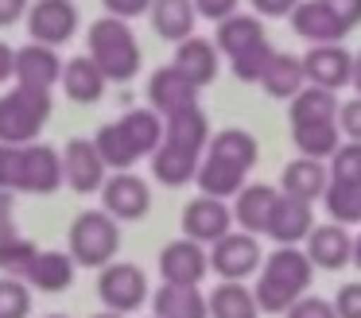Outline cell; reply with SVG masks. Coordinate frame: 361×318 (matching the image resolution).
Here are the masks:
<instances>
[{"label": "cell", "instance_id": "3", "mask_svg": "<svg viewBox=\"0 0 361 318\" xmlns=\"http://www.w3.org/2000/svg\"><path fill=\"white\" fill-rule=\"evenodd\" d=\"M311 276H314V268L303 256V248L299 245H280L268 260H260L257 287H249V291H252V299H257L260 310L280 314V310H288L299 295H307Z\"/></svg>", "mask_w": 361, "mask_h": 318}, {"label": "cell", "instance_id": "23", "mask_svg": "<svg viewBox=\"0 0 361 318\" xmlns=\"http://www.w3.org/2000/svg\"><path fill=\"white\" fill-rule=\"evenodd\" d=\"M291 27H295V35H303L311 47L314 43H342L345 39V27L319 4V0H299V4L291 8Z\"/></svg>", "mask_w": 361, "mask_h": 318}, {"label": "cell", "instance_id": "47", "mask_svg": "<svg viewBox=\"0 0 361 318\" xmlns=\"http://www.w3.org/2000/svg\"><path fill=\"white\" fill-rule=\"evenodd\" d=\"M252 8H257V16H264V20H283V16H291V8L299 4V0H249Z\"/></svg>", "mask_w": 361, "mask_h": 318}, {"label": "cell", "instance_id": "2", "mask_svg": "<svg viewBox=\"0 0 361 318\" xmlns=\"http://www.w3.org/2000/svg\"><path fill=\"white\" fill-rule=\"evenodd\" d=\"M63 186V155L51 144H0V190L55 194Z\"/></svg>", "mask_w": 361, "mask_h": 318}, {"label": "cell", "instance_id": "26", "mask_svg": "<svg viewBox=\"0 0 361 318\" xmlns=\"http://www.w3.org/2000/svg\"><path fill=\"white\" fill-rule=\"evenodd\" d=\"M260 85H264L268 97L291 101V97H295V93L307 85V78H303V59H295V54H288V51H276L272 59H268L264 74H260Z\"/></svg>", "mask_w": 361, "mask_h": 318}, {"label": "cell", "instance_id": "44", "mask_svg": "<svg viewBox=\"0 0 361 318\" xmlns=\"http://www.w3.org/2000/svg\"><path fill=\"white\" fill-rule=\"evenodd\" d=\"M190 4H195V16L218 23V20H226V16H233L241 0H190Z\"/></svg>", "mask_w": 361, "mask_h": 318}, {"label": "cell", "instance_id": "4", "mask_svg": "<svg viewBox=\"0 0 361 318\" xmlns=\"http://www.w3.org/2000/svg\"><path fill=\"white\" fill-rule=\"evenodd\" d=\"M214 47L218 54L229 59V70H233L237 82H260L268 59L276 54V47L268 43V31L257 16H226L218 20V31H214Z\"/></svg>", "mask_w": 361, "mask_h": 318}, {"label": "cell", "instance_id": "29", "mask_svg": "<svg viewBox=\"0 0 361 318\" xmlns=\"http://www.w3.org/2000/svg\"><path fill=\"white\" fill-rule=\"evenodd\" d=\"M121 136L128 140V147H133L136 159H144V155H152L159 147V136H164V121H159V113H152V109H128L125 116L117 121Z\"/></svg>", "mask_w": 361, "mask_h": 318}, {"label": "cell", "instance_id": "6", "mask_svg": "<svg viewBox=\"0 0 361 318\" xmlns=\"http://www.w3.org/2000/svg\"><path fill=\"white\" fill-rule=\"evenodd\" d=\"M51 116V90L16 85L0 97V144H35Z\"/></svg>", "mask_w": 361, "mask_h": 318}, {"label": "cell", "instance_id": "5", "mask_svg": "<svg viewBox=\"0 0 361 318\" xmlns=\"http://www.w3.org/2000/svg\"><path fill=\"white\" fill-rule=\"evenodd\" d=\"M90 62L102 70L105 82H133L140 74V43L128 20L105 16L90 27Z\"/></svg>", "mask_w": 361, "mask_h": 318}, {"label": "cell", "instance_id": "24", "mask_svg": "<svg viewBox=\"0 0 361 318\" xmlns=\"http://www.w3.org/2000/svg\"><path fill=\"white\" fill-rule=\"evenodd\" d=\"M326 183H330V175L319 159H291L280 175V194L314 206V202L322 198V190H326Z\"/></svg>", "mask_w": 361, "mask_h": 318}, {"label": "cell", "instance_id": "15", "mask_svg": "<svg viewBox=\"0 0 361 318\" xmlns=\"http://www.w3.org/2000/svg\"><path fill=\"white\" fill-rule=\"evenodd\" d=\"M210 271V260H206V248L195 245V240H171V245L159 248V276L164 283H183V287H198L202 276Z\"/></svg>", "mask_w": 361, "mask_h": 318}, {"label": "cell", "instance_id": "34", "mask_svg": "<svg viewBox=\"0 0 361 318\" xmlns=\"http://www.w3.org/2000/svg\"><path fill=\"white\" fill-rule=\"evenodd\" d=\"M288 116H291V124L334 121V116H338V97L330 90H319V85H303V90L288 101Z\"/></svg>", "mask_w": 361, "mask_h": 318}, {"label": "cell", "instance_id": "40", "mask_svg": "<svg viewBox=\"0 0 361 318\" xmlns=\"http://www.w3.org/2000/svg\"><path fill=\"white\" fill-rule=\"evenodd\" d=\"M283 318H338V314H334V302L322 299V295H299V299L283 310Z\"/></svg>", "mask_w": 361, "mask_h": 318}, {"label": "cell", "instance_id": "13", "mask_svg": "<svg viewBox=\"0 0 361 318\" xmlns=\"http://www.w3.org/2000/svg\"><path fill=\"white\" fill-rule=\"evenodd\" d=\"M105 171L109 167L102 163L94 140L74 136L71 144H66V152H63V183L71 186L74 194H97L102 183H105Z\"/></svg>", "mask_w": 361, "mask_h": 318}, {"label": "cell", "instance_id": "39", "mask_svg": "<svg viewBox=\"0 0 361 318\" xmlns=\"http://www.w3.org/2000/svg\"><path fill=\"white\" fill-rule=\"evenodd\" d=\"M32 314V287L24 279L0 276V318H27Z\"/></svg>", "mask_w": 361, "mask_h": 318}, {"label": "cell", "instance_id": "45", "mask_svg": "<svg viewBox=\"0 0 361 318\" xmlns=\"http://www.w3.org/2000/svg\"><path fill=\"white\" fill-rule=\"evenodd\" d=\"M16 237V198L8 190H0V240Z\"/></svg>", "mask_w": 361, "mask_h": 318}, {"label": "cell", "instance_id": "12", "mask_svg": "<svg viewBox=\"0 0 361 318\" xmlns=\"http://www.w3.org/2000/svg\"><path fill=\"white\" fill-rule=\"evenodd\" d=\"M27 31L32 43L43 47H59L78 31V8L71 0H35L27 4Z\"/></svg>", "mask_w": 361, "mask_h": 318}, {"label": "cell", "instance_id": "10", "mask_svg": "<svg viewBox=\"0 0 361 318\" xmlns=\"http://www.w3.org/2000/svg\"><path fill=\"white\" fill-rule=\"evenodd\" d=\"M206 260H210V268L218 271L221 279L241 283L245 276H252V271L260 268L264 252H260V240L252 237V233H233L229 229L226 237L214 240V248L206 252Z\"/></svg>", "mask_w": 361, "mask_h": 318}, {"label": "cell", "instance_id": "21", "mask_svg": "<svg viewBox=\"0 0 361 318\" xmlns=\"http://www.w3.org/2000/svg\"><path fill=\"white\" fill-rule=\"evenodd\" d=\"M175 70H179L187 82H195L198 90L202 85H210L214 78H218V47L210 43V39H198V35H187L179 47H175Z\"/></svg>", "mask_w": 361, "mask_h": 318}, {"label": "cell", "instance_id": "17", "mask_svg": "<svg viewBox=\"0 0 361 318\" xmlns=\"http://www.w3.org/2000/svg\"><path fill=\"white\" fill-rule=\"evenodd\" d=\"M59 74H63V59L55 54V47L43 43H27L16 51V85H27V90H51L59 85Z\"/></svg>", "mask_w": 361, "mask_h": 318}, {"label": "cell", "instance_id": "49", "mask_svg": "<svg viewBox=\"0 0 361 318\" xmlns=\"http://www.w3.org/2000/svg\"><path fill=\"white\" fill-rule=\"evenodd\" d=\"M12 70H16V51L8 43H0V85L12 78Z\"/></svg>", "mask_w": 361, "mask_h": 318}, {"label": "cell", "instance_id": "8", "mask_svg": "<svg viewBox=\"0 0 361 318\" xmlns=\"http://www.w3.org/2000/svg\"><path fill=\"white\" fill-rule=\"evenodd\" d=\"M97 299L105 302V310L113 314H133V310L144 307L148 299V279L136 264H125V260H109L105 268H97Z\"/></svg>", "mask_w": 361, "mask_h": 318}, {"label": "cell", "instance_id": "38", "mask_svg": "<svg viewBox=\"0 0 361 318\" xmlns=\"http://www.w3.org/2000/svg\"><path fill=\"white\" fill-rule=\"evenodd\" d=\"M330 183H345V186H361V144H338L330 152Z\"/></svg>", "mask_w": 361, "mask_h": 318}, {"label": "cell", "instance_id": "42", "mask_svg": "<svg viewBox=\"0 0 361 318\" xmlns=\"http://www.w3.org/2000/svg\"><path fill=\"white\" fill-rule=\"evenodd\" d=\"M334 314L338 318H361V279H357V283H342V287H338Z\"/></svg>", "mask_w": 361, "mask_h": 318}, {"label": "cell", "instance_id": "46", "mask_svg": "<svg viewBox=\"0 0 361 318\" xmlns=\"http://www.w3.org/2000/svg\"><path fill=\"white\" fill-rule=\"evenodd\" d=\"M105 8H109V16H117V20H136V16L148 12L152 0H102Z\"/></svg>", "mask_w": 361, "mask_h": 318}, {"label": "cell", "instance_id": "48", "mask_svg": "<svg viewBox=\"0 0 361 318\" xmlns=\"http://www.w3.org/2000/svg\"><path fill=\"white\" fill-rule=\"evenodd\" d=\"M27 4H32V0H0V27H12V23L27 12Z\"/></svg>", "mask_w": 361, "mask_h": 318}, {"label": "cell", "instance_id": "33", "mask_svg": "<svg viewBox=\"0 0 361 318\" xmlns=\"http://www.w3.org/2000/svg\"><path fill=\"white\" fill-rule=\"evenodd\" d=\"M198 159H202V155H190V152H179V147L159 144L156 152H152V175L164 186H187V183H195Z\"/></svg>", "mask_w": 361, "mask_h": 318}, {"label": "cell", "instance_id": "1", "mask_svg": "<svg viewBox=\"0 0 361 318\" xmlns=\"http://www.w3.org/2000/svg\"><path fill=\"white\" fill-rule=\"evenodd\" d=\"M257 159H260V147H257V136H252V132L221 128L218 136L206 140L202 159H198V171H195V183L202 194L226 202L229 194H237L245 186V178L257 167Z\"/></svg>", "mask_w": 361, "mask_h": 318}, {"label": "cell", "instance_id": "9", "mask_svg": "<svg viewBox=\"0 0 361 318\" xmlns=\"http://www.w3.org/2000/svg\"><path fill=\"white\" fill-rule=\"evenodd\" d=\"M102 209L113 221H140L152 209V190L136 171H117V175H105L102 183Z\"/></svg>", "mask_w": 361, "mask_h": 318}, {"label": "cell", "instance_id": "27", "mask_svg": "<svg viewBox=\"0 0 361 318\" xmlns=\"http://www.w3.org/2000/svg\"><path fill=\"white\" fill-rule=\"evenodd\" d=\"M59 85L66 90V97L78 101V105H94L105 90L102 70L90 62V54H78V59L63 62V74H59Z\"/></svg>", "mask_w": 361, "mask_h": 318}, {"label": "cell", "instance_id": "30", "mask_svg": "<svg viewBox=\"0 0 361 318\" xmlns=\"http://www.w3.org/2000/svg\"><path fill=\"white\" fill-rule=\"evenodd\" d=\"M148 12L156 35L167 39V43H183L195 31V4L190 0H152Z\"/></svg>", "mask_w": 361, "mask_h": 318}, {"label": "cell", "instance_id": "28", "mask_svg": "<svg viewBox=\"0 0 361 318\" xmlns=\"http://www.w3.org/2000/svg\"><path fill=\"white\" fill-rule=\"evenodd\" d=\"M152 310L156 318H210L206 314V295L198 287H183V283H164L152 295Z\"/></svg>", "mask_w": 361, "mask_h": 318}, {"label": "cell", "instance_id": "36", "mask_svg": "<svg viewBox=\"0 0 361 318\" xmlns=\"http://www.w3.org/2000/svg\"><path fill=\"white\" fill-rule=\"evenodd\" d=\"M94 147H97V155H102V163H105V167H113V171H128L136 163V155H133V147H128V140L121 136L117 121L97 128Z\"/></svg>", "mask_w": 361, "mask_h": 318}, {"label": "cell", "instance_id": "35", "mask_svg": "<svg viewBox=\"0 0 361 318\" xmlns=\"http://www.w3.org/2000/svg\"><path fill=\"white\" fill-rule=\"evenodd\" d=\"M326 214L338 225H361V186H345V183H326L322 190Z\"/></svg>", "mask_w": 361, "mask_h": 318}, {"label": "cell", "instance_id": "18", "mask_svg": "<svg viewBox=\"0 0 361 318\" xmlns=\"http://www.w3.org/2000/svg\"><path fill=\"white\" fill-rule=\"evenodd\" d=\"M148 97H152V113H183V109L198 105V85L187 82L175 66H159L148 82Z\"/></svg>", "mask_w": 361, "mask_h": 318}, {"label": "cell", "instance_id": "20", "mask_svg": "<svg viewBox=\"0 0 361 318\" xmlns=\"http://www.w3.org/2000/svg\"><path fill=\"white\" fill-rule=\"evenodd\" d=\"M311 225H314V206L311 202H299V198L280 194V198H276V209H272V221H268L264 233L276 240V245H299V240H307Z\"/></svg>", "mask_w": 361, "mask_h": 318}, {"label": "cell", "instance_id": "14", "mask_svg": "<svg viewBox=\"0 0 361 318\" xmlns=\"http://www.w3.org/2000/svg\"><path fill=\"white\" fill-rule=\"evenodd\" d=\"M350 66H353V54L342 43H314L303 54V78L330 93L350 85Z\"/></svg>", "mask_w": 361, "mask_h": 318}, {"label": "cell", "instance_id": "53", "mask_svg": "<svg viewBox=\"0 0 361 318\" xmlns=\"http://www.w3.org/2000/svg\"><path fill=\"white\" fill-rule=\"evenodd\" d=\"M47 318H66V314H47Z\"/></svg>", "mask_w": 361, "mask_h": 318}, {"label": "cell", "instance_id": "43", "mask_svg": "<svg viewBox=\"0 0 361 318\" xmlns=\"http://www.w3.org/2000/svg\"><path fill=\"white\" fill-rule=\"evenodd\" d=\"M338 132H345L350 140H357L361 144V97L345 101V105H338V116H334Z\"/></svg>", "mask_w": 361, "mask_h": 318}, {"label": "cell", "instance_id": "25", "mask_svg": "<svg viewBox=\"0 0 361 318\" xmlns=\"http://www.w3.org/2000/svg\"><path fill=\"white\" fill-rule=\"evenodd\" d=\"M24 283H32L35 291H47V295L66 291L74 283V260L66 252H55V248H39L24 276Z\"/></svg>", "mask_w": 361, "mask_h": 318}, {"label": "cell", "instance_id": "7", "mask_svg": "<svg viewBox=\"0 0 361 318\" xmlns=\"http://www.w3.org/2000/svg\"><path fill=\"white\" fill-rule=\"evenodd\" d=\"M121 248V225L105 209H86L71 225V260L74 268H105Z\"/></svg>", "mask_w": 361, "mask_h": 318}, {"label": "cell", "instance_id": "52", "mask_svg": "<svg viewBox=\"0 0 361 318\" xmlns=\"http://www.w3.org/2000/svg\"><path fill=\"white\" fill-rule=\"evenodd\" d=\"M94 318H125V314H113V310H105V314H94Z\"/></svg>", "mask_w": 361, "mask_h": 318}, {"label": "cell", "instance_id": "51", "mask_svg": "<svg viewBox=\"0 0 361 318\" xmlns=\"http://www.w3.org/2000/svg\"><path fill=\"white\" fill-rule=\"evenodd\" d=\"M350 260H353V264H357V268H361V237H353V248H350Z\"/></svg>", "mask_w": 361, "mask_h": 318}, {"label": "cell", "instance_id": "50", "mask_svg": "<svg viewBox=\"0 0 361 318\" xmlns=\"http://www.w3.org/2000/svg\"><path fill=\"white\" fill-rule=\"evenodd\" d=\"M350 85H353V90L361 93V51L353 54V66H350Z\"/></svg>", "mask_w": 361, "mask_h": 318}, {"label": "cell", "instance_id": "19", "mask_svg": "<svg viewBox=\"0 0 361 318\" xmlns=\"http://www.w3.org/2000/svg\"><path fill=\"white\" fill-rule=\"evenodd\" d=\"M276 198H280L276 186H264V183H252L249 186V183H245L241 190H237V202H233V225H241V233L260 237V233L268 229V221H272Z\"/></svg>", "mask_w": 361, "mask_h": 318}, {"label": "cell", "instance_id": "41", "mask_svg": "<svg viewBox=\"0 0 361 318\" xmlns=\"http://www.w3.org/2000/svg\"><path fill=\"white\" fill-rule=\"evenodd\" d=\"M319 4L326 8V12L334 16L338 23H342L345 35H350V31L361 23V0H319Z\"/></svg>", "mask_w": 361, "mask_h": 318}, {"label": "cell", "instance_id": "37", "mask_svg": "<svg viewBox=\"0 0 361 318\" xmlns=\"http://www.w3.org/2000/svg\"><path fill=\"white\" fill-rule=\"evenodd\" d=\"M35 252L39 248L32 245L27 237H8V240H0V276H8V279H24L27 268H32Z\"/></svg>", "mask_w": 361, "mask_h": 318}, {"label": "cell", "instance_id": "22", "mask_svg": "<svg viewBox=\"0 0 361 318\" xmlns=\"http://www.w3.org/2000/svg\"><path fill=\"white\" fill-rule=\"evenodd\" d=\"M206 140H210V121H206V113L198 105L164 116V136H159V144L179 147V152H190V155H202Z\"/></svg>", "mask_w": 361, "mask_h": 318}, {"label": "cell", "instance_id": "11", "mask_svg": "<svg viewBox=\"0 0 361 318\" xmlns=\"http://www.w3.org/2000/svg\"><path fill=\"white\" fill-rule=\"evenodd\" d=\"M233 229V209L221 198H210V194H198V198L187 202L183 209V237L195 240V245H214L218 237Z\"/></svg>", "mask_w": 361, "mask_h": 318}, {"label": "cell", "instance_id": "16", "mask_svg": "<svg viewBox=\"0 0 361 318\" xmlns=\"http://www.w3.org/2000/svg\"><path fill=\"white\" fill-rule=\"evenodd\" d=\"M350 248H353L350 229H345V225H338V221H330V225H311L303 256L311 260V268L338 271V268H345V264H350Z\"/></svg>", "mask_w": 361, "mask_h": 318}, {"label": "cell", "instance_id": "32", "mask_svg": "<svg viewBox=\"0 0 361 318\" xmlns=\"http://www.w3.org/2000/svg\"><path fill=\"white\" fill-rule=\"evenodd\" d=\"M291 140H295L303 159H326L342 144V132H338L334 121H303V124H291Z\"/></svg>", "mask_w": 361, "mask_h": 318}, {"label": "cell", "instance_id": "31", "mask_svg": "<svg viewBox=\"0 0 361 318\" xmlns=\"http://www.w3.org/2000/svg\"><path fill=\"white\" fill-rule=\"evenodd\" d=\"M206 314L210 318H260V307L252 299V291L245 283H233V279H221L214 287V295L206 299Z\"/></svg>", "mask_w": 361, "mask_h": 318}]
</instances>
